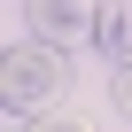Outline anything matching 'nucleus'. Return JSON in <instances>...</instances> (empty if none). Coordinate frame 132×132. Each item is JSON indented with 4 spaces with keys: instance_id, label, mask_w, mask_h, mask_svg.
Returning a JSON list of instances; mask_svg holds the SVG:
<instances>
[{
    "instance_id": "nucleus-2",
    "label": "nucleus",
    "mask_w": 132,
    "mask_h": 132,
    "mask_svg": "<svg viewBox=\"0 0 132 132\" xmlns=\"http://www.w3.org/2000/svg\"><path fill=\"white\" fill-rule=\"evenodd\" d=\"M93 8L101 0H31V23H39V39L70 47V39H93Z\"/></svg>"
},
{
    "instance_id": "nucleus-4",
    "label": "nucleus",
    "mask_w": 132,
    "mask_h": 132,
    "mask_svg": "<svg viewBox=\"0 0 132 132\" xmlns=\"http://www.w3.org/2000/svg\"><path fill=\"white\" fill-rule=\"evenodd\" d=\"M23 132H93V124H86V117H70V109H47V117H31Z\"/></svg>"
},
{
    "instance_id": "nucleus-3",
    "label": "nucleus",
    "mask_w": 132,
    "mask_h": 132,
    "mask_svg": "<svg viewBox=\"0 0 132 132\" xmlns=\"http://www.w3.org/2000/svg\"><path fill=\"white\" fill-rule=\"evenodd\" d=\"M93 54H109V62H132V16L117 8V0H101V8H93Z\"/></svg>"
},
{
    "instance_id": "nucleus-1",
    "label": "nucleus",
    "mask_w": 132,
    "mask_h": 132,
    "mask_svg": "<svg viewBox=\"0 0 132 132\" xmlns=\"http://www.w3.org/2000/svg\"><path fill=\"white\" fill-rule=\"evenodd\" d=\"M62 86H70V62H62L54 39H16L8 54H0V101H8L16 117L39 109V101H54Z\"/></svg>"
},
{
    "instance_id": "nucleus-5",
    "label": "nucleus",
    "mask_w": 132,
    "mask_h": 132,
    "mask_svg": "<svg viewBox=\"0 0 132 132\" xmlns=\"http://www.w3.org/2000/svg\"><path fill=\"white\" fill-rule=\"evenodd\" d=\"M109 101H117V117H132V62H117V78H109Z\"/></svg>"
}]
</instances>
